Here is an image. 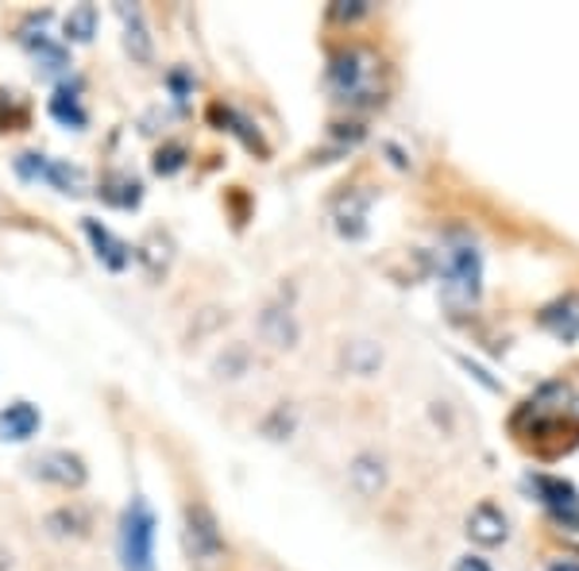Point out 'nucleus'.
Listing matches in <instances>:
<instances>
[{"instance_id":"nucleus-1","label":"nucleus","mask_w":579,"mask_h":571,"mask_svg":"<svg viewBox=\"0 0 579 571\" xmlns=\"http://www.w3.org/2000/svg\"><path fill=\"white\" fill-rule=\"evenodd\" d=\"M154 537H159V521H154L151 502L136 494L120 513V568L124 571H154Z\"/></svg>"},{"instance_id":"nucleus-2","label":"nucleus","mask_w":579,"mask_h":571,"mask_svg":"<svg viewBox=\"0 0 579 571\" xmlns=\"http://www.w3.org/2000/svg\"><path fill=\"white\" fill-rule=\"evenodd\" d=\"M379 67L382 62L375 59L371 51L363 47H352V51H340L329 67V86L340 101L348 104H375L382 101V86H379Z\"/></svg>"},{"instance_id":"nucleus-3","label":"nucleus","mask_w":579,"mask_h":571,"mask_svg":"<svg viewBox=\"0 0 579 571\" xmlns=\"http://www.w3.org/2000/svg\"><path fill=\"white\" fill-rule=\"evenodd\" d=\"M440 279H445V298L452 305H476L483 293V256L471 240H456L440 251Z\"/></svg>"},{"instance_id":"nucleus-4","label":"nucleus","mask_w":579,"mask_h":571,"mask_svg":"<svg viewBox=\"0 0 579 571\" xmlns=\"http://www.w3.org/2000/svg\"><path fill=\"white\" fill-rule=\"evenodd\" d=\"M186 560L193 571H220L224 568V533H220L217 513L206 502L186 505V525H182Z\"/></svg>"},{"instance_id":"nucleus-5","label":"nucleus","mask_w":579,"mask_h":571,"mask_svg":"<svg viewBox=\"0 0 579 571\" xmlns=\"http://www.w3.org/2000/svg\"><path fill=\"white\" fill-rule=\"evenodd\" d=\"M28 468L36 479L62 487V491H78V487H86V479H89L86 460H81L78 452H70V448H47V452L31 455Z\"/></svg>"},{"instance_id":"nucleus-6","label":"nucleus","mask_w":579,"mask_h":571,"mask_svg":"<svg viewBox=\"0 0 579 571\" xmlns=\"http://www.w3.org/2000/svg\"><path fill=\"white\" fill-rule=\"evenodd\" d=\"M529 487L541 494L545 510H549L552 518H557V521H576V525H579V494H576L572 483H565V479H552V475H533V479H529Z\"/></svg>"},{"instance_id":"nucleus-7","label":"nucleus","mask_w":579,"mask_h":571,"mask_svg":"<svg viewBox=\"0 0 579 571\" xmlns=\"http://www.w3.org/2000/svg\"><path fill=\"white\" fill-rule=\"evenodd\" d=\"M81 228H86L89 243H93V256H97V263L101 267H109V271H124V267L132 263V248H128L120 236H112L101 220L86 217L81 220Z\"/></svg>"},{"instance_id":"nucleus-8","label":"nucleus","mask_w":579,"mask_h":571,"mask_svg":"<svg viewBox=\"0 0 579 571\" xmlns=\"http://www.w3.org/2000/svg\"><path fill=\"white\" fill-rule=\"evenodd\" d=\"M510 533V521L507 513L499 510L495 502H479L476 510L468 513V537L476 544H483V549H495V544H502Z\"/></svg>"},{"instance_id":"nucleus-9","label":"nucleus","mask_w":579,"mask_h":571,"mask_svg":"<svg viewBox=\"0 0 579 571\" xmlns=\"http://www.w3.org/2000/svg\"><path fill=\"white\" fill-rule=\"evenodd\" d=\"M117 16H120V23H124V51L132 54V62H140V67H151L154 39H151V31H147L143 12L136 4H117Z\"/></svg>"},{"instance_id":"nucleus-10","label":"nucleus","mask_w":579,"mask_h":571,"mask_svg":"<svg viewBox=\"0 0 579 571\" xmlns=\"http://www.w3.org/2000/svg\"><path fill=\"white\" fill-rule=\"evenodd\" d=\"M43 425V418H39V410L31 402H12L8 410H0V437L4 440H31Z\"/></svg>"},{"instance_id":"nucleus-11","label":"nucleus","mask_w":579,"mask_h":571,"mask_svg":"<svg viewBox=\"0 0 579 571\" xmlns=\"http://www.w3.org/2000/svg\"><path fill=\"white\" fill-rule=\"evenodd\" d=\"M101 198L117 209H136L143 201V186H140V178H132V174H109L101 182Z\"/></svg>"},{"instance_id":"nucleus-12","label":"nucleus","mask_w":579,"mask_h":571,"mask_svg":"<svg viewBox=\"0 0 579 571\" xmlns=\"http://www.w3.org/2000/svg\"><path fill=\"white\" fill-rule=\"evenodd\" d=\"M352 483H356V491L363 494V499H375V494L382 491V483H387V471H382V460H375V455H356V463H352Z\"/></svg>"},{"instance_id":"nucleus-13","label":"nucleus","mask_w":579,"mask_h":571,"mask_svg":"<svg viewBox=\"0 0 579 571\" xmlns=\"http://www.w3.org/2000/svg\"><path fill=\"white\" fill-rule=\"evenodd\" d=\"M43 182L59 186L62 193H81L86 190V174H81L78 167H70V162H59V159H43Z\"/></svg>"},{"instance_id":"nucleus-14","label":"nucleus","mask_w":579,"mask_h":571,"mask_svg":"<svg viewBox=\"0 0 579 571\" xmlns=\"http://www.w3.org/2000/svg\"><path fill=\"white\" fill-rule=\"evenodd\" d=\"M62 31H67L70 43H89V39H93V31H97V8L93 4L70 8V16H67V23H62Z\"/></svg>"},{"instance_id":"nucleus-15","label":"nucleus","mask_w":579,"mask_h":571,"mask_svg":"<svg viewBox=\"0 0 579 571\" xmlns=\"http://www.w3.org/2000/svg\"><path fill=\"white\" fill-rule=\"evenodd\" d=\"M140 259L147 267V274H151V279H159V274L167 271V263H170V240L162 232H151V236H147V243L140 248Z\"/></svg>"},{"instance_id":"nucleus-16","label":"nucleus","mask_w":579,"mask_h":571,"mask_svg":"<svg viewBox=\"0 0 579 571\" xmlns=\"http://www.w3.org/2000/svg\"><path fill=\"white\" fill-rule=\"evenodd\" d=\"M51 117L62 120L67 128H86V109H81L78 97H70V93L51 97Z\"/></svg>"},{"instance_id":"nucleus-17","label":"nucleus","mask_w":579,"mask_h":571,"mask_svg":"<svg viewBox=\"0 0 579 571\" xmlns=\"http://www.w3.org/2000/svg\"><path fill=\"white\" fill-rule=\"evenodd\" d=\"M213 120H220V124H232L228 132H236L248 147H259V151H267L263 140H259V132H251V124L240 117V112H232V109H224V104H217V109H213Z\"/></svg>"},{"instance_id":"nucleus-18","label":"nucleus","mask_w":579,"mask_h":571,"mask_svg":"<svg viewBox=\"0 0 579 571\" xmlns=\"http://www.w3.org/2000/svg\"><path fill=\"white\" fill-rule=\"evenodd\" d=\"M182 167H186V147L182 143H167V147L154 151V174L170 178V174H178Z\"/></svg>"},{"instance_id":"nucleus-19","label":"nucleus","mask_w":579,"mask_h":571,"mask_svg":"<svg viewBox=\"0 0 579 571\" xmlns=\"http://www.w3.org/2000/svg\"><path fill=\"white\" fill-rule=\"evenodd\" d=\"M363 12H367L363 0H352V8H345V4L332 8V16H337V20H356V16H363Z\"/></svg>"},{"instance_id":"nucleus-20","label":"nucleus","mask_w":579,"mask_h":571,"mask_svg":"<svg viewBox=\"0 0 579 571\" xmlns=\"http://www.w3.org/2000/svg\"><path fill=\"white\" fill-rule=\"evenodd\" d=\"M456 571H491V568H487V560H479V557H463L460 564H456Z\"/></svg>"},{"instance_id":"nucleus-21","label":"nucleus","mask_w":579,"mask_h":571,"mask_svg":"<svg viewBox=\"0 0 579 571\" xmlns=\"http://www.w3.org/2000/svg\"><path fill=\"white\" fill-rule=\"evenodd\" d=\"M549 571H579V564H572V560H565V564H552Z\"/></svg>"},{"instance_id":"nucleus-22","label":"nucleus","mask_w":579,"mask_h":571,"mask_svg":"<svg viewBox=\"0 0 579 571\" xmlns=\"http://www.w3.org/2000/svg\"><path fill=\"white\" fill-rule=\"evenodd\" d=\"M8 568H12V557H8V552L0 549V571H8Z\"/></svg>"}]
</instances>
